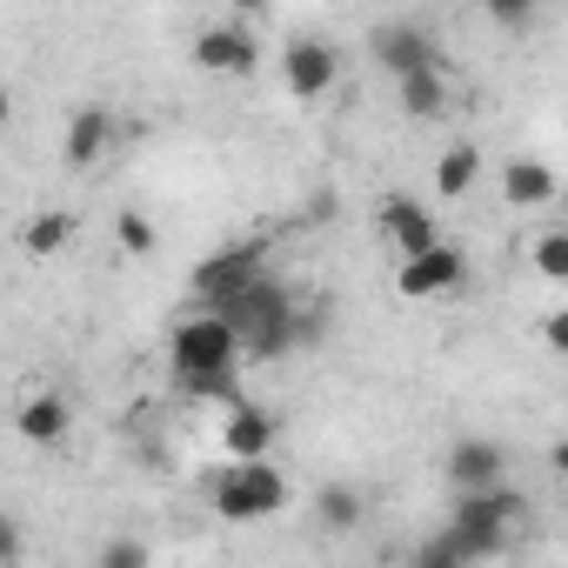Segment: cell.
<instances>
[{
	"mask_svg": "<svg viewBox=\"0 0 568 568\" xmlns=\"http://www.w3.org/2000/svg\"><path fill=\"white\" fill-rule=\"evenodd\" d=\"M261 274H267V254H261L254 241H241V247H214V254L194 261V295H201L207 308H221V302L247 295Z\"/></svg>",
	"mask_w": 568,
	"mask_h": 568,
	"instance_id": "obj_5",
	"label": "cell"
},
{
	"mask_svg": "<svg viewBox=\"0 0 568 568\" xmlns=\"http://www.w3.org/2000/svg\"><path fill=\"white\" fill-rule=\"evenodd\" d=\"M442 475H448V488H455V495L508 488V448H501V442H488V435H462V442L448 448Z\"/></svg>",
	"mask_w": 568,
	"mask_h": 568,
	"instance_id": "obj_7",
	"label": "cell"
},
{
	"mask_svg": "<svg viewBox=\"0 0 568 568\" xmlns=\"http://www.w3.org/2000/svg\"><path fill=\"white\" fill-rule=\"evenodd\" d=\"M368 54L395 81H408L422 68H442V48H435V28L428 21H382V28H368Z\"/></svg>",
	"mask_w": 568,
	"mask_h": 568,
	"instance_id": "obj_6",
	"label": "cell"
},
{
	"mask_svg": "<svg viewBox=\"0 0 568 568\" xmlns=\"http://www.w3.org/2000/svg\"><path fill=\"white\" fill-rule=\"evenodd\" d=\"M114 234H121L128 254H154V247H161V234H154V221H148L141 207H121V214H114Z\"/></svg>",
	"mask_w": 568,
	"mask_h": 568,
	"instance_id": "obj_22",
	"label": "cell"
},
{
	"mask_svg": "<svg viewBox=\"0 0 568 568\" xmlns=\"http://www.w3.org/2000/svg\"><path fill=\"white\" fill-rule=\"evenodd\" d=\"M94 568H154V555H148L141 535H108L101 555H94Z\"/></svg>",
	"mask_w": 568,
	"mask_h": 568,
	"instance_id": "obj_21",
	"label": "cell"
},
{
	"mask_svg": "<svg viewBox=\"0 0 568 568\" xmlns=\"http://www.w3.org/2000/svg\"><path fill=\"white\" fill-rule=\"evenodd\" d=\"M402 568H422V561H402Z\"/></svg>",
	"mask_w": 568,
	"mask_h": 568,
	"instance_id": "obj_27",
	"label": "cell"
},
{
	"mask_svg": "<svg viewBox=\"0 0 568 568\" xmlns=\"http://www.w3.org/2000/svg\"><path fill=\"white\" fill-rule=\"evenodd\" d=\"M274 435H281V422H274L267 408H254V402H234V408H227V422H221V442H227V455H234V462H267Z\"/></svg>",
	"mask_w": 568,
	"mask_h": 568,
	"instance_id": "obj_12",
	"label": "cell"
},
{
	"mask_svg": "<svg viewBox=\"0 0 568 568\" xmlns=\"http://www.w3.org/2000/svg\"><path fill=\"white\" fill-rule=\"evenodd\" d=\"M415 561H422V568H468V555H462L455 535H428V541L415 548Z\"/></svg>",
	"mask_w": 568,
	"mask_h": 568,
	"instance_id": "obj_23",
	"label": "cell"
},
{
	"mask_svg": "<svg viewBox=\"0 0 568 568\" xmlns=\"http://www.w3.org/2000/svg\"><path fill=\"white\" fill-rule=\"evenodd\" d=\"M315 521H322V535H355V528H362V495H355L348 481H322Z\"/></svg>",
	"mask_w": 568,
	"mask_h": 568,
	"instance_id": "obj_18",
	"label": "cell"
},
{
	"mask_svg": "<svg viewBox=\"0 0 568 568\" xmlns=\"http://www.w3.org/2000/svg\"><path fill=\"white\" fill-rule=\"evenodd\" d=\"M488 21H495V28H508V34H521V28H535V8H515V0H495V8H488Z\"/></svg>",
	"mask_w": 568,
	"mask_h": 568,
	"instance_id": "obj_24",
	"label": "cell"
},
{
	"mask_svg": "<svg viewBox=\"0 0 568 568\" xmlns=\"http://www.w3.org/2000/svg\"><path fill=\"white\" fill-rule=\"evenodd\" d=\"M207 315H221L234 335H241V348L254 355V362H281L288 348H302V342H315L322 328H315V315H302L295 308V295L281 288L274 274H261L247 295H234V302H221V308H207Z\"/></svg>",
	"mask_w": 568,
	"mask_h": 568,
	"instance_id": "obj_1",
	"label": "cell"
},
{
	"mask_svg": "<svg viewBox=\"0 0 568 568\" xmlns=\"http://www.w3.org/2000/svg\"><path fill=\"white\" fill-rule=\"evenodd\" d=\"M475 174H481V148H475V141H455V148L435 161V194H442V201H462V194L475 187Z\"/></svg>",
	"mask_w": 568,
	"mask_h": 568,
	"instance_id": "obj_17",
	"label": "cell"
},
{
	"mask_svg": "<svg viewBox=\"0 0 568 568\" xmlns=\"http://www.w3.org/2000/svg\"><path fill=\"white\" fill-rule=\"evenodd\" d=\"M462 274H468V254H462L455 241H442L435 254H422V261H402L395 288H402L408 302H428V295H448V288H462Z\"/></svg>",
	"mask_w": 568,
	"mask_h": 568,
	"instance_id": "obj_11",
	"label": "cell"
},
{
	"mask_svg": "<svg viewBox=\"0 0 568 568\" xmlns=\"http://www.w3.org/2000/svg\"><path fill=\"white\" fill-rule=\"evenodd\" d=\"M528 261H535V274H541V281H568V227H548V234H535Z\"/></svg>",
	"mask_w": 568,
	"mask_h": 568,
	"instance_id": "obj_20",
	"label": "cell"
},
{
	"mask_svg": "<svg viewBox=\"0 0 568 568\" xmlns=\"http://www.w3.org/2000/svg\"><path fill=\"white\" fill-rule=\"evenodd\" d=\"M68 422H74V408H68V395H34L21 415H14V428H21V442H34V448H48V442H61L68 435Z\"/></svg>",
	"mask_w": 568,
	"mask_h": 568,
	"instance_id": "obj_15",
	"label": "cell"
},
{
	"mask_svg": "<svg viewBox=\"0 0 568 568\" xmlns=\"http://www.w3.org/2000/svg\"><path fill=\"white\" fill-rule=\"evenodd\" d=\"M402 114H408V121H435V114H448V74H442V68L408 74V81H402Z\"/></svg>",
	"mask_w": 568,
	"mask_h": 568,
	"instance_id": "obj_16",
	"label": "cell"
},
{
	"mask_svg": "<svg viewBox=\"0 0 568 568\" xmlns=\"http://www.w3.org/2000/svg\"><path fill=\"white\" fill-rule=\"evenodd\" d=\"M548 468H555V475L568 481V442H555V455H548Z\"/></svg>",
	"mask_w": 568,
	"mask_h": 568,
	"instance_id": "obj_26",
	"label": "cell"
},
{
	"mask_svg": "<svg viewBox=\"0 0 568 568\" xmlns=\"http://www.w3.org/2000/svg\"><path fill=\"white\" fill-rule=\"evenodd\" d=\"M375 221H382V234L395 241V254H402V261H422V254H435V247H442V221H435L422 201H408V194H388Z\"/></svg>",
	"mask_w": 568,
	"mask_h": 568,
	"instance_id": "obj_10",
	"label": "cell"
},
{
	"mask_svg": "<svg viewBox=\"0 0 568 568\" xmlns=\"http://www.w3.org/2000/svg\"><path fill=\"white\" fill-rule=\"evenodd\" d=\"M528 528H535V508H528V501H521L515 488L462 495V508H455V521H448V535L462 541V555H468V561L508 555L515 541H528Z\"/></svg>",
	"mask_w": 568,
	"mask_h": 568,
	"instance_id": "obj_3",
	"label": "cell"
},
{
	"mask_svg": "<svg viewBox=\"0 0 568 568\" xmlns=\"http://www.w3.org/2000/svg\"><path fill=\"white\" fill-rule=\"evenodd\" d=\"M247 348H241V335L221 322V315H187V322H174V335H168V362H174V375H181V388L187 395H201V402H234V362H241Z\"/></svg>",
	"mask_w": 568,
	"mask_h": 568,
	"instance_id": "obj_2",
	"label": "cell"
},
{
	"mask_svg": "<svg viewBox=\"0 0 568 568\" xmlns=\"http://www.w3.org/2000/svg\"><path fill=\"white\" fill-rule=\"evenodd\" d=\"M501 201H508V207H521V214L548 207V201H555V168H548V161H535V154L501 161Z\"/></svg>",
	"mask_w": 568,
	"mask_h": 568,
	"instance_id": "obj_13",
	"label": "cell"
},
{
	"mask_svg": "<svg viewBox=\"0 0 568 568\" xmlns=\"http://www.w3.org/2000/svg\"><path fill=\"white\" fill-rule=\"evenodd\" d=\"M541 342H548L555 355H568V308H555V315H541Z\"/></svg>",
	"mask_w": 568,
	"mask_h": 568,
	"instance_id": "obj_25",
	"label": "cell"
},
{
	"mask_svg": "<svg viewBox=\"0 0 568 568\" xmlns=\"http://www.w3.org/2000/svg\"><path fill=\"white\" fill-rule=\"evenodd\" d=\"M108 148H114V114H108L101 101L74 108V121H68V168L81 174V168H94Z\"/></svg>",
	"mask_w": 568,
	"mask_h": 568,
	"instance_id": "obj_14",
	"label": "cell"
},
{
	"mask_svg": "<svg viewBox=\"0 0 568 568\" xmlns=\"http://www.w3.org/2000/svg\"><path fill=\"white\" fill-rule=\"evenodd\" d=\"M335 74H342V61H335V48L315 41V34H295L288 48H281V81H288L295 101H322V94L335 88Z\"/></svg>",
	"mask_w": 568,
	"mask_h": 568,
	"instance_id": "obj_8",
	"label": "cell"
},
{
	"mask_svg": "<svg viewBox=\"0 0 568 568\" xmlns=\"http://www.w3.org/2000/svg\"><path fill=\"white\" fill-rule=\"evenodd\" d=\"M194 61H201L207 74H254L261 41H254L247 21H207V28L194 34Z\"/></svg>",
	"mask_w": 568,
	"mask_h": 568,
	"instance_id": "obj_9",
	"label": "cell"
},
{
	"mask_svg": "<svg viewBox=\"0 0 568 568\" xmlns=\"http://www.w3.org/2000/svg\"><path fill=\"white\" fill-rule=\"evenodd\" d=\"M68 241H74V221H68V214H34V221H28V234H21V247H28V254H61Z\"/></svg>",
	"mask_w": 568,
	"mask_h": 568,
	"instance_id": "obj_19",
	"label": "cell"
},
{
	"mask_svg": "<svg viewBox=\"0 0 568 568\" xmlns=\"http://www.w3.org/2000/svg\"><path fill=\"white\" fill-rule=\"evenodd\" d=\"M207 508L221 521H267L288 508V475L274 462H227L207 475Z\"/></svg>",
	"mask_w": 568,
	"mask_h": 568,
	"instance_id": "obj_4",
	"label": "cell"
}]
</instances>
